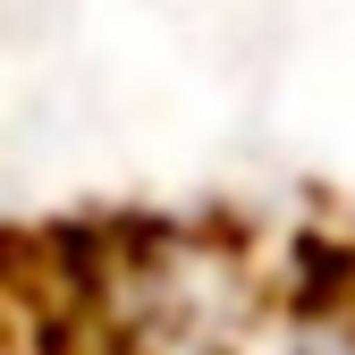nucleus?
<instances>
[{"label":"nucleus","mask_w":355,"mask_h":355,"mask_svg":"<svg viewBox=\"0 0 355 355\" xmlns=\"http://www.w3.org/2000/svg\"><path fill=\"white\" fill-rule=\"evenodd\" d=\"M271 355H355V296L322 304V313H296Z\"/></svg>","instance_id":"1"},{"label":"nucleus","mask_w":355,"mask_h":355,"mask_svg":"<svg viewBox=\"0 0 355 355\" xmlns=\"http://www.w3.org/2000/svg\"><path fill=\"white\" fill-rule=\"evenodd\" d=\"M0 355H34V347H26V338H17L9 322H0Z\"/></svg>","instance_id":"2"}]
</instances>
